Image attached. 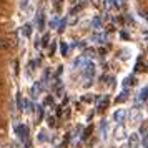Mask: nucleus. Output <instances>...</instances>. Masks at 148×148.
<instances>
[{"label":"nucleus","mask_w":148,"mask_h":148,"mask_svg":"<svg viewBox=\"0 0 148 148\" xmlns=\"http://www.w3.org/2000/svg\"><path fill=\"white\" fill-rule=\"evenodd\" d=\"M67 50H68L67 43H65V42H62V43H60V52H62V55H67Z\"/></svg>","instance_id":"obj_9"},{"label":"nucleus","mask_w":148,"mask_h":148,"mask_svg":"<svg viewBox=\"0 0 148 148\" xmlns=\"http://www.w3.org/2000/svg\"><path fill=\"white\" fill-rule=\"evenodd\" d=\"M125 118H127V110H123V108H120V110H116L113 113V120L118 123V125H123V121H125Z\"/></svg>","instance_id":"obj_1"},{"label":"nucleus","mask_w":148,"mask_h":148,"mask_svg":"<svg viewBox=\"0 0 148 148\" xmlns=\"http://www.w3.org/2000/svg\"><path fill=\"white\" fill-rule=\"evenodd\" d=\"M63 28H65V20H63V22H62V23H60V28H58V30H60V32H62Z\"/></svg>","instance_id":"obj_19"},{"label":"nucleus","mask_w":148,"mask_h":148,"mask_svg":"<svg viewBox=\"0 0 148 148\" xmlns=\"http://www.w3.org/2000/svg\"><path fill=\"white\" fill-rule=\"evenodd\" d=\"M38 27H40V30H43V27H45V17L43 15H40V18H38Z\"/></svg>","instance_id":"obj_10"},{"label":"nucleus","mask_w":148,"mask_h":148,"mask_svg":"<svg viewBox=\"0 0 148 148\" xmlns=\"http://www.w3.org/2000/svg\"><path fill=\"white\" fill-rule=\"evenodd\" d=\"M127 100V95L125 93H121V97H118V98H116V101H118V103H121V101H125Z\"/></svg>","instance_id":"obj_14"},{"label":"nucleus","mask_w":148,"mask_h":148,"mask_svg":"<svg viewBox=\"0 0 148 148\" xmlns=\"http://www.w3.org/2000/svg\"><path fill=\"white\" fill-rule=\"evenodd\" d=\"M17 135H18V138H20L22 141H25L28 138V128L25 127V125H18V127H17Z\"/></svg>","instance_id":"obj_3"},{"label":"nucleus","mask_w":148,"mask_h":148,"mask_svg":"<svg viewBox=\"0 0 148 148\" xmlns=\"http://www.w3.org/2000/svg\"><path fill=\"white\" fill-rule=\"evenodd\" d=\"M27 5H28V0H22V2H20V7H22V8L27 7Z\"/></svg>","instance_id":"obj_17"},{"label":"nucleus","mask_w":148,"mask_h":148,"mask_svg":"<svg viewBox=\"0 0 148 148\" xmlns=\"http://www.w3.org/2000/svg\"><path fill=\"white\" fill-rule=\"evenodd\" d=\"M48 38H50L48 35H45V37H43V45H47V43H48Z\"/></svg>","instance_id":"obj_18"},{"label":"nucleus","mask_w":148,"mask_h":148,"mask_svg":"<svg viewBox=\"0 0 148 148\" xmlns=\"http://www.w3.org/2000/svg\"><path fill=\"white\" fill-rule=\"evenodd\" d=\"M7 148H10V147H7Z\"/></svg>","instance_id":"obj_20"},{"label":"nucleus","mask_w":148,"mask_h":148,"mask_svg":"<svg viewBox=\"0 0 148 148\" xmlns=\"http://www.w3.org/2000/svg\"><path fill=\"white\" fill-rule=\"evenodd\" d=\"M140 118H141L140 108H138V107H133L132 110H130V123H136Z\"/></svg>","instance_id":"obj_2"},{"label":"nucleus","mask_w":148,"mask_h":148,"mask_svg":"<svg viewBox=\"0 0 148 148\" xmlns=\"http://www.w3.org/2000/svg\"><path fill=\"white\" fill-rule=\"evenodd\" d=\"M83 60H85V57H78V58H75L73 60V67H80L82 63H83Z\"/></svg>","instance_id":"obj_8"},{"label":"nucleus","mask_w":148,"mask_h":148,"mask_svg":"<svg viewBox=\"0 0 148 148\" xmlns=\"http://www.w3.org/2000/svg\"><path fill=\"white\" fill-rule=\"evenodd\" d=\"M147 97H148V87L145 88V90H141V92H140V100H145Z\"/></svg>","instance_id":"obj_11"},{"label":"nucleus","mask_w":148,"mask_h":148,"mask_svg":"<svg viewBox=\"0 0 148 148\" xmlns=\"http://www.w3.org/2000/svg\"><path fill=\"white\" fill-rule=\"evenodd\" d=\"M93 73H95V65L92 63V62H88V63H85V67H83V75L85 77H93Z\"/></svg>","instance_id":"obj_5"},{"label":"nucleus","mask_w":148,"mask_h":148,"mask_svg":"<svg viewBox=\"0 0 148 148\" xmlns=\"http://www.w3.org/2000/svg\"><path fill=\"white\" fill-rule=\"evenodd\" d=\"M138 145H140V136H138V133H132L130 138H128V148H138Z\"/></svg>","instance_id":"obj_4"},{"label":"nucleus","mask_w":148,"mask_h":148,"mask_svg":"<svg viewBox=\"0 0 148 148\" xmlns=\"http://www.w3.org/2000/svg\"><path fill=\"white\" fill-rule=\"evenodd\" d=\"M93 28H95V30H98V28H100V18H98V17L93 18Z\"/></svg>","instance_id":"obj_12"},{"label":"nucleus","mask_w":148,"mask_h":148,"mask_svg":"<svg viewBox=\"0 0 148 148\" xmlns=\"http://www.w3.org/2000/svg\"><path fill=\"white\" fill-rule=\"evenodd\" d=\"M40 90H42V85L40 83H35L34 87H32V97H37V95L40 93Z\"/></svg>","instance_id":"obj_7"},{"label":"nucleus","mask_w":148,"mask_h":148,"mask_svg":"<svg viewBox=\"0 0 148 148\" xmlns=\"http://www.w3.org/2000/svg\"><path fill=\"white\" fill-rule=\"evenodd\" d=\"M23 34L27 35V37L32 34V28H30V25H25V27H23Z\"/></svg>","instance_id":"obj_13"},{"label":"nucleus","mask_w":148,"mask_h":148,"mask_svg":"<svg viewBox=\"0 0 148 148\" xmlns=\"http://www.w3.org/2000/svg\"><path fill=\"white\" fill-rule=\"evenodd\" d=\"M115 138L116 140H123L125 138V127L123 125H118V127L115 128Z\"/></svg>","instance_id":"obj_6"},{"label":"nucleus","mask_w":148,"mask_h":148,"mask_svg":"<svg viewBox=\"0 0 148 148\" xmlns=\"http://www.w3.org/2000/svg\"><path fill=\"white\" fill-rule=\"evenodd\" d=\"M90 133H92V127L85 130V135H83V138H88V135H90Z\"/></svg>","instance_id":"obj_16"},{"label":"nucleus","mask_w":148,"mask_h":148,"mask_svg":"<svg viewBox=\"0 0 148 148\" xmlns=\"http://www.w3.org/2000/svg\"><path fill=\"white\" fill-rule=\"evenodd\" d=\"M48 125H50V127H55V118L53 116H48Z\"/></svg>","instance_id":"obj_15"}]
</instances>
